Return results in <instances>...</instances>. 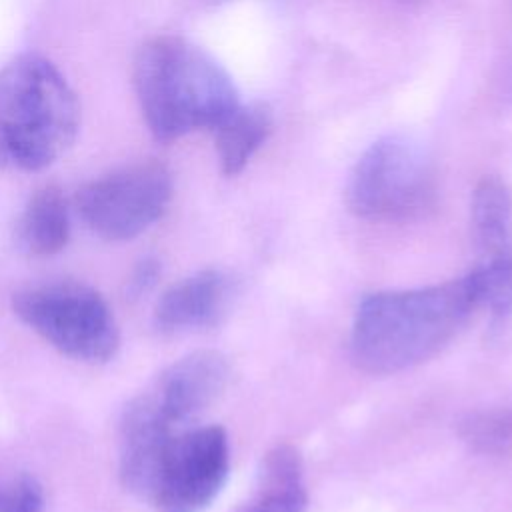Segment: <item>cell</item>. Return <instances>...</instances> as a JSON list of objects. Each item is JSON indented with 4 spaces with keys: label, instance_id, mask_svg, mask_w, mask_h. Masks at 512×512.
Returning <instances> with one entry per match:
<instances>
[{
    "label": "cell",
    "instance_id": "obj_1",
    "mask_svg": "<svg viewBox=\"0 0 512 512\" xmlns=\"http://www.w3.org/2000/svg\"><path fill=\"white\" fill-rule=\"evenodd\" d=\"M480 306L470 274L434 286L366 296L352 324V358L370 374H396L438 354Z\"/></svg>",
    "mask_w": 512,
    "mask_h": 512
},
{
    "label": "cell",
    "instance_id": "obj_2",
    "mask_svg": "<svg viewBox=\"0 0 512 512\" xmlns=\"http://www.w3.org/2000/svg\"><path fill=\"white\" fill-rule=\"evenodd\" d=\"M132 82L144 122L160 142L214 130L240 104L228 72L180 36L146 40L134 56Z\"/></svg>",
    "mask_w": 512,
    "mask_h": 512
},
{
    "label": "cell",
    "instance_id": "obj_3",
    "mask_svg": "<svg viewBox=\"0 0 512 512\" xmlns=\"http://www.w3.org/2000/svg\"><path fill=\"white\" fill-rule=\"evenodd\" d=\"M78 126V98L50 60L20 54L0 68V168L50 166L70 148Z\"/></svg>",
    "mask_w": 512,
    "mask_h": 512
},
{
    "label": "cell",
    "instance_id": "obj_4",
    "mask_svg": "<svg viewBox=\"0 0 512 512\" xmlns=\"http://www.w3.org/2000/svg\"><path fill=\"white\" fill-rule=\"evenodd\" d=\"M14 314L64 356L106 362L120 344L116 318L100 292L62 280L26 286L12 296Z\"/></svg>",
    "mask_w": 512,
    "mask_h": 512
},
{
    "label": "cell",
    "instance_id": "obj_5",
    "mask_svg": "<svg viewBox=\"0 0 512 512\" xmlns=\"http://www.w3.org/2000/svg\"><path fill=\"white\" fill-rule=\"evenodd\" d=\"M432 198V164L414 140L400 134L370 144L354 164L346 186L348 208L370 220L416 216Z\"/></svg>",
    "mask_w": 512,
    "mask_h": 512
},
{
    "label": "cell",
    "instance_id": "obj_6",
    "mask_svg": "<svg viewBox=\"0 0 512 512\" xmlns=\"http://www.w3.org/2000/svg\"><path fill=\"white\" fill-rule=\"evenodd\" d=\"M170 198V170L156 160H142L84 184L76 194V210L96 236L122 242L158 222Z\"/></svg>",
    "mask_w": 512,
    "mask_h": 512
},
{
    "label": "cell",
    "instance_id": "obj_7",
    "mask_svg": "<svg viewBox=\"0 0 512 512\" xmlns=\"http://www.w3.org/2000/svg\"><path fill=\"white\" fill-rule=\"evenodd\" d=\"M230 466L228 436L220 426H200L170 440L150 502L158 512H202L222 490Z\"/></svg>",
    "mask_w": 512,
    "mask_h": 512
},
{
    "label": "cell",
    "instance_id": "obj_8",
    "mask_svg": "<svg viewBox=\"0 0 512 512\" xmlns=\"http://www.w3.org/2000/svg\"><path fill=\"white\" fill-rule=\"evenodd\" d=\"M472 238L480 262L470 272L478 302L504 326L512 318V190L498 176H484L472 192Z\"/></svg>",
    "mask_w": 512,
    "mask_h": 512
},
{
    "label": "cell",
    "instance_id": "obj_9",
    "mask_svg": "<svg viewBox=\"0 0 512 512\" xmlns=\"http://www.w3.org/2000/svg\"><path fill=\"white\" fill-rule=\"evenodd\" d=\"M228 358L216 350L192 352L170 364L146 390L160 414L176 428L200 416L224 392Z\"/></svg>",
    "mask_w": 512,
    "mask_h": 512
},
{
    "label": "cell",
    "instance_id": "obj_10",
    "mask_svg": "<svg viewBox=\"0 0 512 512\" xmlns=\"http://www.w3.org/2000/svg\"><path fill=\"white\" fill-rule=\"evenodd\" d=\"M174 438V426L142 392L124 410L118 440L120 480L132 494L150 500L164 452Z\"/></svg>",
    "mask_w": 512,
    "mask_h": 512
},
{
    "label": "cell",
    "instance_id": "obj_11",
    "mask_svg": "<svg viewBox=\"0 0 512 512\" xmlns=\"http://www.w3.org/2000/svg\"><path fill=\"white\" fill-rule=\"evenodd\" d=\"M234 294V280L226 272L200 270L160 296L154 308V324L162 332L214 326L228 312Z\"/></svg>",
    "mask_w": 512,
    "mask_h": 512
},
{
    "label": "cell",
    "instance_id": "obj_12",
    "mask_svg": "<svg viewBox=\"0 0 512 512\" xmlns=\"http://www.w3.org/2000/svg\"><path fill=\"white\" fill-rule=\"evenodd\" d=\"M18 242L32 256H54L70 238L68 204L56 186L36 190L18 220Z\"/></svg>",
    "mask_w": 512,
    "mask_h": 512
},
{
    "label": "cell",
    "instance_id": "obj_13",
    "mask_svg": "<svg viewBox=\"0 0 512 512\" xmlns=\"http://www.w3.org/2000/svg\"><path fill=\"white\" fill-rule=\"evenodd\" d=\"M272 130V114L264 104H238L216 128V154L220 170L236 176L266 142Z\"/></svg>",
    "mask_w": 512,
    "mask_h": 512
},
{
    "label": "cell",
    "instance_id": "obj_14",
    "mask_svg": "<svg viewBox=\"0 0 512 512\" xmlns=\"http://www.w3.org/2000/svg\"><path fill=\"white\" fill-rule=\"evenodd\" d=\"M460 436L482 454H502L512 446V408H488L470 412L460 422Z\"/></svg>",
    "mask_w": 512,
    "mask_h": 512
},
{
    "label": "cell",
    "instance_id": "obj_15",
    "mask_svg": "<svg viewBox=\"0 0 512 512\" xmlns=\"http://www.w3.org/2000/svg\"><path fill=\"white\" fill-rule=\"evenodd\" d=\"M42 486L30 474L0 482V512H42Z\"/></svg>",
    "mask_w": 512,
    "mask_h": 512
},
{
    "label": "cell",
    "instance_id": "obj_16",
    "mask_svg": "<svg viewBox=\"0 0 512 512\" xmlns=\"http://www.w3.org/2000/svg\"><path fill=\"white\" fill-rule=\"evenodd\" d=\"M160 274V264L154 258H144L132 272L130 282H128V290L134 296H142L146 294L158 280Z\"/></svg>",
    "mask_w": 512,
    "mask_h": 512
},
{
    "label": "cell",
    "instance_id": "obj_17",
    "mask_svg": "<svg viewBox=\"0 0 512 512\" xmlns=\"http://www.w3.org/2000/svg\"><path fill=\"white\" fill-rule=\"evenodd\" d=\"M248 512H282V510H278V508H272V506H268V504H262V502H254V504H252V508H250Z\"/></svg>",
    "mask_w": 512,
    "mask_h": 512
},
{
    "label": "cell",
    "instance_id": "obj_18",
    "mask_svg": "<svg viewBox=\"0 0 512 512\" xmlns=\"http://www.w3.org/2000/svg\"><path fill=\"white\" fill-rule=\"evenodd\" d=\"M214 2H226V0H214Z\"/></svg>",
    "mask_w": 512,
    "mask_h": 512
}]
</instances>
